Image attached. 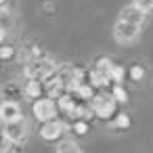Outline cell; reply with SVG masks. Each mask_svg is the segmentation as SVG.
<instances>
[{
	"instance_id": "obj_1",
	"label": "cell",
	"mask_w": 153,
	"mask_h": 153,
	"mask_svg": "<svg viewBox=\"0 0 153 153\" xmlns=\"http://www.w3.org/2000/svg\"><path fill=\"white\" fill-rule=\"evenodd\" d=\"M55 71H57V67H55V63H53L51 59H36V61H32V63L27 65L25 76H27L30 80H40V82H44V80H48L51 76H55Z\"/></svg>"
},
{
	"instance_id": "obj_9",
	"label": "cell",
	"mask_w": 153,
	"mask_h": 153,
	"mask_svg": "<svg viewBox=\"0 0 153 153\" xmlns=\"http://www.w3.org/2000/svg\"><path fill=\"white\" fill-rule=\"evenodd\" d=\"M42 90H44V82H40V80H30V84L25 86V97L27 99H34V101H38V99H42L40 94H42Z\"/></svg>"
},
{
	"instance_id": "obj_15",
	"label": "cell",
	"mask_w": 153,
	"mask_h": 153,
	"mask_svg": "<svg viewBox=\"0 0 153 153\" xmlns=\"http://www.w3.org/2000/svg\"><path fill=\"white\" fill-rule=\"evenodd\" d=\"M132 4H136L138 9H143V11L147 13V11H151V9H153V0H134Z\"/></svg>"
},
{
	"instance_id": "obj_5",
	"label": "cell",
	"mask_w": 153,
	"mask_h": 153,
	"mask_svg": "<svg viewBox=\"0 0 153 153\" xmlns=\"http://www.w3.org/2000/svg\"><path fill=\"white\" fill-rule=\"evenodd\" d=\"M138 34H140V25H134V23H128V21H122V19L113 25V36L120 44L134 42L138 38Z\"/></svg>"
},
{
	"instance_id": "obj_18",
	"label": "cell",
	"mask_w": 153,
	"mask_h": 153,
	"mask_svg": "<svg viewBox=\"0 0 153 153\" xmlns=\"http://www.w3.org/2000/svg\"><path fill=\"white\" fill-rule=\"evenodd\" d=\"M4 36H7L4 34V27H0V46H2V42H4Z\"/></svg>"
},
{
	"instance_id": "obj_16",
	"label": "cell",
	"mask_w": 153,
	"mask_h": 153,
	"mask_svg": "<svg viewBox=\"0 0 153 153\" xmlns=\"http://www.w3.org/2000/svg\"><path fill=\"white\" fill-rule=\"evenodd\" d=\"M15 55L13 46H0V61H4V59H11Z\"/></svg>"
},
{
	"instance_id": "obj_2",
	"label": "cell",
	"mask_w": 153,
	"mask_h": 153,
	"mask_svg": "<svg viewBox=\"0 0 153 153\" xmlns=\"http://www.w3.org/2000/svg\"><path fill=\"white\" fill-rule=\"evenodd\" d=\"M9 140L13 143H23L30 134V122L25 117L13 120V122H4V132H2Z\"/></svg>"
},
{
	"instance_id": "obj_7",
	"label": "cell",
	"mask_w": 153,
	"mask_h": 153,
	"mask_svg": "<svg viewBox=\"0 0 153 153\" xmlns=\"http://www.w3.org/2000/svg\"><path fill=\"white\" fill-rule=\"evenodd\" d=\"M120 19H122V21H128V23H134V25H143V21H145V11L138 9L136 4H128V7L122 9Z\"/></svg>"
},
{
	"instance_id": "obj_10",
	"label": "cell",
	"mask_w": 153,
	"mask_h": 153,
	"mask_svg": "<svg viewBox=\"0 0 153 153\" xmlns=\"http://www.w3.org/2000/svg\"><path fill=\"white\" fill-rule=\"evenodd\" d=\"M57 153H82V149L74 143V140H63L57 149Z\"/></svg>"
},
{
	"instance_id": "obj_19",
	"label": "cell",
	"mask_w": 153,
	"mask_h": 153,
	"mask_svg": "<svg viewBox=\"0 0 153 153\" xmlns=\"http://www.w3.org/2000/svg\"><path fill=\"white\" fill-rule=\"evenodd\" d=\"M7 2H9V0H0V7H4Z\"/></svg>"
},
{
	"instance_id": "obj_3",
	"label": "cell",
	"mask_w": 153,
	"mask_h": 153,
	"mask_svg": "<svg viewBox=\"0 0 153 153\" xmlns=\"http://www.w3.org/2000/svg\"><path fill=\"white\" fill-rule=\"evenodd\" d=\"M115 105H117V101L113 99V94H97L92 99V113L97 117L107 120L115 113Z\"/></svg>"
},
{
	"instance_id": "obj_8",
	"label": "cell",
	"mask_w": 153,
	"mask_h": 153,
	"mask_svg": "<svg viewBox=\"0 0 153 153\" xmlns=\"http://www.w3.org/2000/svg\"><path fill=\"white\" fill-rule=\"evenodd\" d=\"M0 117L4 122H13V120H19L21 117V107L15 103V101H4L0 105Z\"/></svg>"
},
{
	"instance_id": "obj_11",
	"label": "cell",
	"mask_w": 153,
	"mask_h": 153,
	"mask_svg": "<svg viewBox=\"0 0 153 153\" xmlns=\"http://www.w3.org/2000/svg\"><path fill=\"white\" fill-rule=\"evenodd\" d=\"M111 94H113V99H115L117 103H126V101H128V92L122 88V84H113Z\"/></svg>"
},
{
	"instance_id": "obj_6",
	"label": "cell",
	"mask_w": 153,
	"mask_h": 153,
	"mask_svg": "<svg viewBox=\"0 0 153 153\" xmlns=\"http://www.w3.org/2000/svg\"><path fill=\"white\" fill-rule=\"evenodd\" d=\"M63 132H65V124H63V122H59V120L44 122V124H42V128H40V136H42L44 140H48V143L59 140V138L63 136Z\"/></svg>"
},
{
	"instance_id": "obj_14",
	"label": "cell",
	"mask_w": 153,
	"mask_h": 153,
	"mask_svg": "<svg viewBox=\"0 0 153 153\" xmlns=\"http://www.w3.org/2000/svg\"><path fill=\"white\" fill-rule=\"evenodd\" d=\"M11 145H13V140H9L4 134H0V153H9Z\"/></svg>"
},
{
	"instance_id": "obj_4",
	"label": "cell",
	"mask_w": 153,
	"mask_h": 153,
	"mask_svg": "<svg viewBox=\"0 0 153 153\" xmlns=\"http://www.w3.org/2000/svg\"><path fill=\"white\" fill-rule=\"evenodd\" d=\"M32 111H34V117L44 124V122L55 120V115H57V105H55V101H53L51 97H42V99L34 101Z\"/></svg>"
},
{
	"instance_id": "obj_13",
	"label": "cell",
	"mask_w": 153,
	"mask_h": 153,
	"mask_svg": "<svg viewBox=\"0 0 153 153\" xmlns=\"http://www.w3.org/2000/svg\"><path fill=\"white\" fill-rule=\"evenodd\" d=\"M115 128H128L130 126V117L126 115V113H120V115H115Z\"/></svg>"
},
{
	"instance_id": "obj_12",
	"label": "cell",
	"mask_w": 153,
	"mask_h": 153,
	"mask_svg": "<svg viewBox=\"0 0 153 153\" xmlns=\"http://www.w3.org/2000/svg\"><path fill=\"white\" fill-rule=\"evenodd\" d=\"M130 78H132L134 82L143 80V78H145V69H143L140 65H132V67H130Z\"/></svg>"
},
{
	"instance_id": "obj_17",
	"label": "cell",
	"mask_w": 153,
	"mask_h": 153,
	"mask_svg": "<svg viewBox=\"0 0 153 153\" xmlns=\"http://www.w3.org/2000/svg\"><path fill=\"white\" fill-rule=\"evenodd\" d=\"M74 130H76L78 134H84V132L88 130V124H86L84 120H78V122H74Z\"/></svg>"
}]
</instances>
